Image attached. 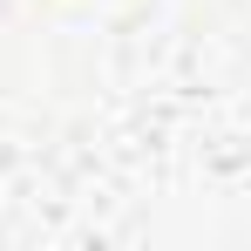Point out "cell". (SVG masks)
<instances>
[]
</instances>
